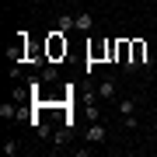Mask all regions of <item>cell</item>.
<instances>
[{
    "label": "cell",
    "instance_id": "obj_1",
    "mask_svg": "<svg viewBox=\"0 0 157 157\" xmlns=\"http://www.w3.org/2000/svg\"><path fill=\"white\" fill-rule=\"evenodd\" d=\"M133 67H147V70H150V49H147L140 39L133 42Z\"/></svg>",
    "mask_w": 157,
    "mask_h": 157
},
{
    "label": "cell",
    "instance_id": "obj_9",
    "mask_svg": "<svg viewBox=\"0 0 157 157\" xmlns=\"http://www.w3.org/2000/svg\"><path fill=\"white\" fill-rule=\"evenodd\" d=\"M87 119H91V122H101V108L94 105V101H91V105H87Z\"/></svg>",
    "mask_w": 157,
    "mask_h": 157
},
{
    "label": "cell",
    "instance_id": "obj_12",
    "mask_svg": "<svg viewBox=\"0 0 157 157\" xmlns=\"http://www.w3.org/2000/svg\"><path fill=\"white\" fill-rule=\"evenodd\" d=\"M122 126H126V129H136V126H140V119H136V115H126Z\"/></svg>",
    "mask_w": 157,
    "mask_h": 157
},
{
    "label": "cell",
    "instance_id": "obj_3",
    "mask_svg": "<svg viewBox=\"0 0 157 157\" xmlns=\"http://www.w3.org/2000/svg\"><path fill=\"white\" fill-rule=\"evenodd\" d=\"M94 94H98V98H105V101H115V98H119V91H115V80H112V77H105V80L98 84V91H94Z\"/></svg>",
    "mask_w": 157,
    "mask_h": 157
},
{
    "label": "cell",
    "instance_id": "obj_10",
    "mask_svg": "<svg viewBox=\"0 0 157 157\" xmlns=\"http://www.w3.org/2000/svg\"><path fill=\"white\" fill-rule=\"evenodd\" d=\"M59 73H56V67H42V80H56Z\"/></svg>",
    "mask_w": 157,
    "mask_h": 157
},
{
    "label": "cell",
    "instance_id": "obj_11",
    "mask_svg": "<svg viewBox=\"0 0 157 157\" xmlns=\"http://www.w3.org/2000/svg\"><path fill=\"white\" fill-rule=\"evenodd\" d=\"M4 154L14 157V154H17V140H7V143H4Z\"/></svg>",
    "mask_w": 157,
    "mask_h": 157
},
{
    "label": "cell",
    "instance_id": "obj_5",
    "mask_svg": "<svg viewBox=\"0 0 157 157\" xmlns=\"http://www.w3.org/2000/svg\"><path fill=\"white\" fill-rule=\"evenodd\" d=\"M115 108H119V115H136V98H115Z\"/></svg>",
    "mask_w": 157,
    "mask_h": 157
},
{
    "label": "cell",
    "instance_id": "obj_7",
    "mask_svg": "<svg viewBox=\"0 0 157 157\" xmlns=\"http://www.w3.org/2000/svg\"><path fill=\"white\" fill-rule=\"evenodd\" d=\"M77 32H91V14H87V11L77 14Z\"/></svg>",
    "mask_w": 157,
    "mask_h": 157
},
{
    "label": "cell",
    "instance_id": "obj_4",
    "mask_svg": "<svg viewBox=\"0 0 157 157\" xmlns=\"http://www.w3.org/2000/svg\"><path fill=\"white\" fill-rule=\"evenodd\" d=\"M49 56L56 59V56H67V39H59V32H52V39H49Z\"/></svg>",
    "mask_w": 157,
    "mask_h": 157
},
{
    "label": "cell",
    "instance_id": "obj_2",
    "mask_svg": "<svg viewBox=\"0 0 157 157\" xmlns=\"http://www.w3.org/2000/svg\"><path fill=\"white\" fill-rule=\"evenodd\" d=\"M84 140L98 147V143H105V140H108V133H105V126H101V122H91V126H87V133H84Z\"/></svg>",
    "mask_w": 157,
    "mask_h": 157
},
{
    "label": "cell",
    "instance_id": "obj_6",
    "mask_svg": "<svg viewBox=\"0 0 157 157\" xmlns=\"http://www.w3.org/2000/svg\"><path fill=\"white\" fill-rule=\"evenodd\" d=\"M56 28H59L63 35H67L70 28H77V14H59V17H56Z\"/></svg>",
    "mask_w": 157,
    "mask_h": 157
},
{
    "label": "cell",
    "instance_id": "obj_8",
    "mask_svg": "<svg viewBox=\"0 0 157 157\" xmlns=\"http://www.w3.org/2000/svg\"><path fill=\"white\" fill-rule=\"evenodd\" d=\"M14 115H17V108L11 101H4V105H0V119H14Z\"/></svg>",
    "mask_w": 157,
    "mask_h": 157
}]
</instances>
